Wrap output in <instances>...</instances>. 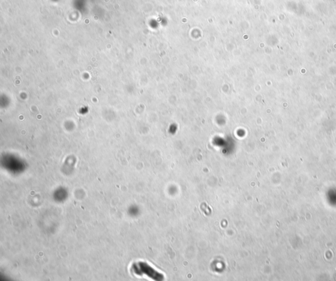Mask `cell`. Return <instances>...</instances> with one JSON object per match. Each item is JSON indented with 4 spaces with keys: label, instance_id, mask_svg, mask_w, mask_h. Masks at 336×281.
<instances>
[{
    "label": "cell",
    "instance_id": "obj_1",
    "mask_svg": "<svg viewBox=\"0 0 336 281\" xmlns=\"http://www.w3.org/2000/svg\"><path fill=\"white\" fill-rule=\"evenodd\" d=\"M133 269L135 270V273L147 274L154 279L160 280L162 278L160 274L157 273L152 267H150L149 265L145 263L140 262L137 265H134Z\"/></svg>",
    "mask_w": 336,
    "mask_h": 281
}]
</instances>
